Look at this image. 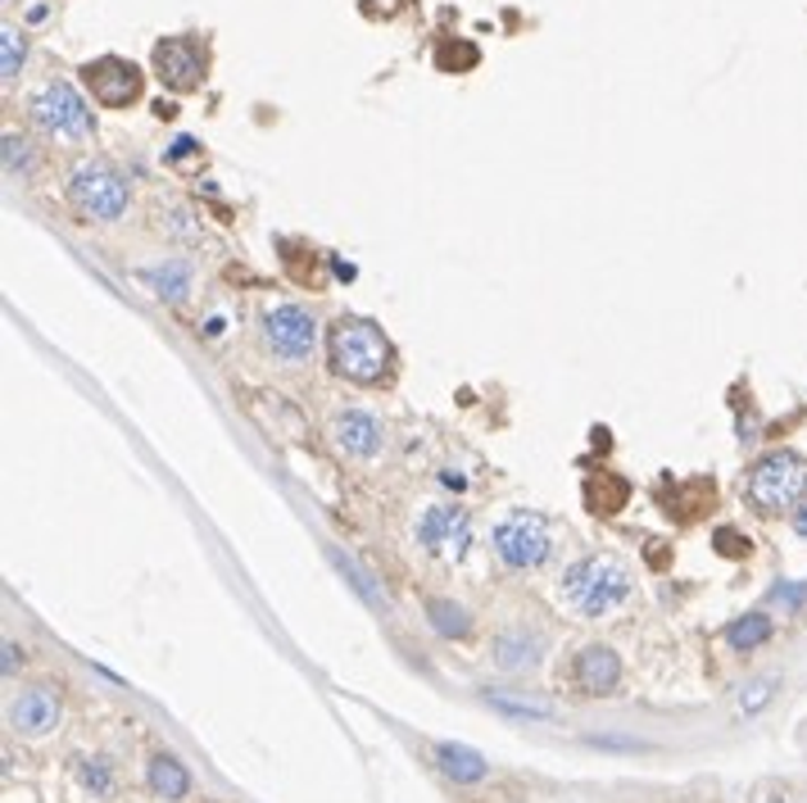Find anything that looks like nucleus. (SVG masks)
Listing matches in <instances>:
<instances>
[{"instance_id":"1","label":"nucleus","mask_w":807,"mask_h":803,"mask_svg":"<svg viewBox=\"0 0 807 803\" xmlns=\"http://www.w3.org/2000/svg\"><path fill=\"white\" fill-rule=\"evenodd\" d=\"M327 350H331V368H337L341 377H350V382H359V387H376L395 363V350H391L386 332L368 318H341L337 327H331Z\"/></svg>"},{"instance_id":"2","label":"nucleus","mask_w":807,"mask_h":803,"mask_svg":"<svg viewBox=\"0 0 807 803\" xmlns=\"http://www.w3.org/2000/svg\"><path fill=\"white\" fill-rule=\"evenodd\" d=\"M627 595H631V573L612 554H590V558L572 563L562 577V599L577 612H586V618H608L612 608L627 604Z\"/></svg>"},{"instance_id":"3","label":"nucleus","mask_w":807,"mask_h":803,"mask_svg":"<svg viewBox=\"0 0 807 803\" xmlns=\"http://www.w3.org/2000/svg\"><path fill=\"white\" fill-rule=\"evenodd\" d=\"M744 495L757 513H785L807 495V459H798L794 450H772L753 463Z\"/></svg>"},{"instance_id":"4","label":"nucleus","mask_w":807,"mask_h":803,"mask_svg":"<svg viewBox=\"0 0 807 803\" xmlns=\"http://www.w3.org/2000/svg\"><path fill=\"white\" fill-rule=\"evenodd\" d=\"M69 205L82 218L114 223L127 214V182L110 159H82L69 173Z\"/></svg>"},{"instance_id":"5","label":"nucleus","mask_w":807,"mask_h":803,"mask_svg":"<svg viewBox=\"0 0 807 803\" xmlns=\"http://www.w3.org/2000/svg\"><path fill=\"white\" fill-rule=\"evenodd\" d=\"M28 114L45 136H55V141H86L91 136V110L69 82H45L28 101Z\"/></svg>"},{"instance_id":"6","label":"nucleus","mask_w":807,"mask_h":803,"mask_svg":"<svg viewBox=\"0 0 807 803\" xmlns=\"http://www.w3.org/2000/svg\"><path fill=\"white\" fill-rule=\"evenodd\" d=\"M549 523L540 513H508L504 523L495 527V554L508 563L513 573H527V568H540L549 558Z\"/></svg>"},{"instance_id":"7","label":"nucleus","mask_w":807,"mask_h":803,"mask_svg":"<svg viewBox=\"0 0 807 803\" xmlns=\"http://www.w3.org/2000/svg\"><path fill=\"white\" fill-rule=\"evenodd\" d=\"M263 341H268L272 354L291 359V363L296 359H309L313 354V341H318V322L300 305H277V309L263 313Z\"/></svg>"},{"instance_id":"8","label":"nucleus","mask_w":807,"mask_h":803,"mask_svg":"<svg viewBox=\"0 0 807 803\" xmlns=\"http://www.w3.org/2000/svg\"><path fill=\"white\" fill-rule=\"evenodd\" d=\"M82 82L91 91V101H101L105 110H127L141 96V69L118 55H101L82 69Z\"/></svg>"},{"instance_id":"9","label":"nucleus","mask_w":807,"mask_h":803,"mask_svg":"<svg viewBox=\"0 0 807 803\" xmlns=\"http://www.w3.org/2000/svg\"><path fill=\"white\" fill-rule=\"evenodd\" d=\"M417 545L436 558H463L467 545H472V517L454 504H436L422 513L417 523Z\"/></svg>"},{"instance_id":"10","label":"nucleus","mask_w":807,"mask_h":803,"mask_svg":"<svg viewBox=\"0 0 807 803\" xmlns=\"http://www.w3.org/2000/svg\"><path fill=\"white\" fill-rule=\"evenodd\" d=\"M155 73L173 91H196L205 82V55H200V45L186 41V37H164L155 45Z\"/></svg>"},{"instance_id":"11","label":"nucleus","mask_w":807,"mask_h":803,"mask_svg":"<svg viewBox=\"0 0 807 803\" xmlns=\"http://www.w3.org/2000/svg\"><path fill=\"white\" fill-rule=\"evenodd\" d=\"M10 727H14L19 735H28V740L51 735V731L60 727V694H51L45 686L23 690V694L14 699V708H10Z\"/></svg>"},{"instance_id":"12","label":"nucleus","mask_w":807,"mask_h":803,"mask_svg":"<svg viewBox=\"0 0 807 803\" xmlns=\"http://www.w3.org/2000/svg\"><path fill=\"white\" fill-rule=\"evenodd\" d=\"M572 681H577L581 694H612L617 681H622V658H617L608 645H586L577 653Z\"/></svg>"},{"instance_id":"13","label":"nucleus","mask_w":807,"mask_h":803,"mask_svg":"<svg viewBox=\"0 0 807 803\" xmlns=\"http://www.w3.org/2000/svg\"><path fill=\"white\" fill-rule=\"evenodd\" d=\"M337 445L345 450V454H354V459H372V454H382V445H386V436H382V422H376L372 413H341L337 418Z\"/></svg>"},{"instance_id":"14","label":"nucleus","mask_w":807,"mask_h":803,"mask_svg":"<svg viewBox=\"0 0 807 803\" xmlns=\"http://www.w3.org/2000/svg\"><path fill=\"white\" fill-rule=\"evenodd\" d=\"M540 649H545V640H540L536 631L517 627V631H504V636L495 640V663H499L504 672H527V668L540 663Z\"/></svg>"},{"instance_id":"15","label":"nucleus","mask_w":807,"mask_h":803,"mask_svg":"<svg viewBox=\"0 0 807 803\" xmlns=\"http://www.w3.org/2000/svg\"><path fill=\"white\" fill-rule=\"evenodd\" d=\"M146 781H151L155 799H164V803H177V799H186V790H192V772H186L173 753H155L151 768H146Z\"/></svg>"},{"instance_id":"16","label":"nucleus","mask_w":807,"mask_h":803,"mask_svg":"<svg viewBox=\"0 0 807 803\" xmlns=\"http://www.w3.org/2000/svg\"><path fill=\"white\" fill-rule=\"evenodd\" d=\"M436 763H441L445 776H454L463 785H477L486 776V759L477 749H467V744H436Z\"/></svg>"},{"instance_id":"17","label":"nucleus","mask_w":807,"mask_h":803,"mask_svg":"<svg viewBox=\"0 0 807 803\" xmlns=\"http://www.w3.org/2000/svg\"><path fill=\"white\" fill-rule=\"evenodd\" d=\"M141 281H146L159 300H182L186 291H192V268H186L182 259H168L159 268H141Z\"/></svg>"},{"instance_id":"18","label":"nucleus","mask_w":807,"mask_h":803,"mask_svg":"<svg viewBox=\"0 0 807 803\" xmlns=\"http://www.w3.org/2000/svg\"><path fill=\"white\" fill-rule=\"evenodd\" d=\"M627 495H631V486L617 472H599V477L586 482V504H590V513H603V517L627 508Z\"/></svg>"},{"instance_id":"19","label":"nucleus","mask_w":807,"mask_h":803,"mask_svg":"<svg viewBox=\"0 0 807 803\" xmlns=\"http://www.w3.org/2000/svg\"><path fill=\"white\" fill-rule=\"evenodd\" d=\"M767 636H772V618H767V612H748V618H739V622L726 627V640H731V649H739V653H748V649H757V645H767Z\"/></svg>"},{"instance_id":"20","label":"nucleus","mask_w":807,"mask_h":803,"mask_svg":"<svg viewBox=\"0 0 807 803\" xmlns=\"http://www.w3.org/2000/svg\"><path fill=\"white\" fill-rule=\"evenodd\" d=\"M426 612H432V627H436L441 636H467V631H472L467 612H463L458 604H449V599H432V604H426Z\"/></svg>"},{"instance_id":"21","label":"nucleus","mask_w":807,"mask_h":803,"mask_svg":"<svg viewBox=\"0 0 807 803\" xmlns=\"http://www.w3.org/2000/svg\"><path fill=\"white\" fill-rule=\"evenodd\" d=\"M23 55H28V41H23V32H14V28H0V78H19V69H23Z\"/></svg>"},{"instance_id":"22","label":"nucleus","mask_w":807,"mask_h":803,"mask_svg":"<svg viewBox=\"0 0 807 803\" xmlns=\"http://www.w3.org/2000/svg\"><path fill=\"white\" fill-rule=\"evenodd\" d=\"M77 776H82V785L96 799H105L114 790V768L105 759H77Z\"/></svg>"},{"instance_id":"23","label":"nucleus","mask_w":807,"mask_h":803,"mask_svg":"<svg viewBox=\"0 0 807 803\" xmlns=\"http://www.w3.org/2000/svg\"><path fill=\"white\" fill-rule=\"evenodd\" d=\"M490 708H499V713H508V718H536V722L549 718L545 703H521V699H508V694H490Z\"/></svg>"},{"instance_id":"24","label":"nucleus","mask_w":807,"mask_h":803,"mask_svg":"<svg viewBox=\"0 0 807 803\" xmlns=\"http://www.w3.org/2000/svg\"><path fill=\"white\" fill-rule=\"evenodd\" d=\"M436 60H441V69H445V73L472 69V64H477V45H449V41H445L441 51H436Z\"/></svg>"},{"instance_id":"25","label":"nucleus","mask_w":807,"mask_h":803,"mask_svg":"<svg viewBox=\"0 0 807 803\" xmlns=\"http://www.w3.org/2000/svg\"><path fill=\"white\" fill-rule=\"evenodd\" d=\"M6 168L10 173H32V151H28V141L14 136V132H6Z\"/></svg>"},{"instance_id":"26","label":"nucleus","mask_w":807,"mask_h":803,"mask_svg":"<svg viewBox=\"0 0 807 803\" xmlns=\"http://www.w3.org/2000/svg\"><path fill=\"white\" fill-rule=\"evenodd\" d=\"M331 558H337V568H341V573L350 577V586H354V590H359V595H363L368 604H376V608H386V599H382V595H376V590H372V581H368V577H363V573L354 568V563H350V558H341V554H331Z\"/></svg>"},{"instance_id":"27","label":"nucleus","mask_w":807,"mask_h":803,"mask_svg":"<svg viewBox=\"0 0 807 803\" xmlns=\"http://www.w3.org/2000/svg\"><path fill=\"white\" fill-rule=\"evenodd\" d=\"M717 549H722L726 558H744V554H748V536H739L735 527H722V532H717Z\"/></svg>"},{"instance_id":"28","label":"nucleus","mask_w":807,"mask_h":803,"mask_svg":"<svg viewBox=\"0 0 807 803\" xmlns=\"http://www.w3.org/2000/svg\"><path fill=\"white\" fill-rule=\"evenodd\" d=\"M767 699H772V681H753V686H748V694H744L739 703H744V713H753V708H763Z\"/></svg>"},{"instance_id":"29","label":"nucleus","mask_w":807,"mask_h":803,"mask_svg":"<svg viewBox=\"0 0 807 803\" xmlns=\"http://www.w3.org/2000/svg\"><path fill=\"white\" fill-rule=\"evenodd\" d=\"M772 595H776V599H780V604H789V608H798V604H803V599H807V581H798V586H776V590H772Z\"/></svg>"},{"instance_id":"30","label":"nucleus","mask_w":807,"mask_h":803,"mask_svg":"<svg viewBox=\"0 0 807 803\" xmlns=\"http://www.w3.org/2000/svg\"><path fill=\"white\" fill-rule=\"evenodd\" d=\"M23 663V649L14 640H6V677H14V668Z\"/></svg>"},{"instance_id":"31","label":"nucleus","mask_w":807,"mask_h":803,"mask_svg":"<svg viewBox=\"0 0 807 803\" xmlns=\"http://www.w3.org/2000/svg\"><path fill=\"white\" fill-rule=\"evenodd\" d=\"M192 151H196V141H192V136H177L168 155H173V159H186V155H192Z\"/></svg>"},{"instance_id":"32","label":"nucleus","mask_w":807,"mask_h":803,"mask_svg":"<svg viewBox=\"0 0 807 803\" xmlns=\"http://www.w3.org/2000/svg\"><path fill=\"white\" fill-rule=\"evenodd\" d=\"M794 532H798V541L807 545V508H798V513H794Z\"/></svg>"},{"instance_id":"33","label":"nucleus","mask_w":807,"mask_h":803,"mask_svg":"<svg viewBox=\"0 0 807 803\" xmlns=\"http://www.w3.org/2000/svg\"><path fill=\"white\" fill-rule=\"evenodd\" d=\"M757 803H785V799H776V794H763V799H757Z\"/></svg>"},{"instance_id":"34","label":"nucleus","mask_w":807,"mask_h":803,"mask_svg":"<svg viewBox=\"0 0 807 803\" xmlns=\"http://www.w3.org/2000/svg\"><path fill=\"white\" fill-rule=\"evenodd\" d=\"M6 6H14V0H6Z\"/></svg>"}]
</instances>
